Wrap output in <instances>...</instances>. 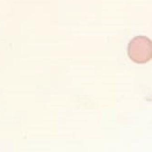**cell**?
<instances>
[{
	"instance_id": "1",
	"label": "cell",
	"mask_w": 152,
	"mask_h": 152,
	"mask_svg": "<svg viewBox=\"0 0 152 152\" xmlns=\"http://www.w3.org/2000/svg\"><path fill=\"white\" fill-rule=\"evenodd\" d=\"M127 53L129 58L135 63H146L152 59V41L144 36L134 37L128 45Z\"/></svg>"
}]
</instances>
